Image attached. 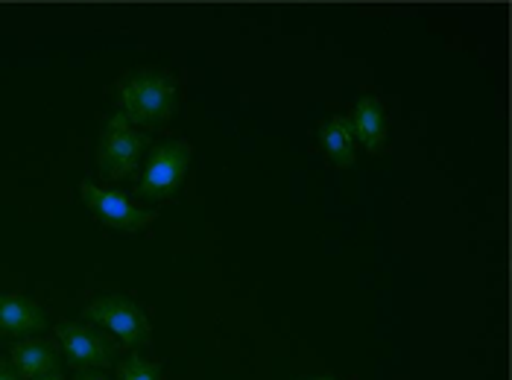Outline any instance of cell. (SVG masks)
Wrapping results in <instances>:
<instances>
[{"label": "cell", "instance_id": "3", "mask_svg": "<svg viewBox=\"0 0 512 380\" xmlns=\"http://www.w3.org/2000/svg\"><path fill=\"white\" fill-rule=\"evenodd\" d=\"M82 319L106 328L126 348H141V345H150V340H153V328H150V319H147L144 307L135 304L132 299H126V296L94 299L91 304H85Z\"/></svg>", "mask_w": 512, "mask_h": 380}, {"label": "cell", "instance_id": "10", "mask_svg": "<svg viewBox=\"0 0 512 380\" xmlns=\"http://www.w3.org/2000/svg\"><path fill=\"white\" fill-rule=\"evenodd\" d=\"M319 144H322L325 155H328L337 167L352 170V167L357 164L355 135H352V123H349V117L334 114V117L322 120V123H319Z\"/></svg>", "mask_w": 512, "mask_h": 380}, {"label": "cell", "instance_id": "13", "mask_svg": "<svg viewBox=\"0 0 512 380\" xmlns=\"http://www.w3.org/2000/svg\"><path fill=\"white\" fill-rule=\"evenodd\" d=\"M74 380H109L103 372H79Z\"/></svg>", "mask_w": 512, "mask_h": 380}, {"label": "cell", "instance_id": "4", "mask_svg": "<svg viewBox=\"0 0 512 380\" xmlns=\"http://www.w3.org/2000/svg\"><path fill=\"white\" fill-rule=\"evenodd\" d=\"M188 164H191V144L188 141H179V138L164 141L144 161V170H141V179H138L135 190L144 199H170L176 190L182 188Z\"/></svg>", "mask_w": 512, "mask_h": 380}, {"label": "cell", "instance_id": "2", "mask_svg": "<svg viewBox=\"0 0 512 380\" xmlns=\"http://www.w3.org/2000/svg\"><path fill=\"white\" fill-rule=\"evenodd\" d=\"M147 147H150V138L144 132H138L123 114L115 112L106 120L103 135H100L97 161H100L103 176L112 182H123V179L135 176Z\"/></svg>", "mask_w": 512, "mask_h": 380}, {"label": "cell", "instance_id": "8", "mask_svg": "<svg viewBox=\"0 0 512 380\" xmlns=\"http://www.w3.org/2000/svg\"><path fill=\"white\" fill-rule=\"evenodd\" d=\"M9 363L18 372L21 380H36L41 375L59 372L62 360H59V348L47 340H21L12 345L9 351Z\"/></svg>", "mask_w": 512, "mask_h": 380}, {"label": "cell", "instance_id": "9", "mask_svg": "<svg viewBox=\"0 0 512 380\" xmlns=\"http://www.w3.org/2000/svg\"><path fill=\"white\" fill-rule=\"evenodd\" d=\"M349 123H352V135L372 155L384 152V144H387V114H384V106H381L378 97L363 94L355 103V112L349 117Z\"/></svg>", "mask_w": 512, "mask_h": 380}, {"label": "cell", "instance_id": "7", "mask_svg": "<svg viewBox=\"0 0 512 380\" xmlns=\"http://www.w3.org/2000/svg\"><path fill=\"white\" fill-rule=\"evenodd\" d=\"M47 325V316L27 296L15 293H0V337H30L39 334Z\"/></svg>", "mask_w": 512, "mask_h": 380}, {"label": "cell", "instance_id": "5", "mask_svg": "<svg viewBox=\"0 0 512 380\" xmlns=\"http://www.w3.org/2000/svg\"><path fill=\"white\" fill-rule=\"evenodd\" d=\"M56 337L65 348L68 363L79 372H103L118 360L115 342L82 322H59Z\"/></svg>", "mask_w": 512, "mask_h": 380}, {"label": "cell", "instance_id": "14", "mask_svg": "<svg viewBox=\"0 0 512 380\" xmlns=\"http://www.w3.org/2000/svg\"><path fill=\"white\" fill-rule=\"evenodd\" d=\"M36 380H65V378H62V372H50V375H41V378Z\"/></svg>", "mask_w": 512, "mask_h": 380}, {"label": "cell", "instance_id": "1", "mask_svg": "<svg viewBox=\"0 0 512 380\" xmlns=\"http://www.w3.org/2000/svg\"><path fill=\"white\" fill-rule=\"evenodd\" d=\"M118 103L132 126H161L179 109L176 76L156 68L132 71L118 82Z\"/></svg>", "mask_w": 512, "mask_h": 380}, {"label": "cell", "instance_id": "16", "mask_svg": "<svg viewBox=\"0 0 512 380\" xmlns=\"http://www.w3.org/2000/svg\"><path fill=\"white\" fill-rule=\"evenodd\" d=\"M0 340H3V337H0Z\"/></svg>", "mask_w": 512, "mask_h": 380}, {"label": "cell", "instance_id": "15", "mask_svg": "<svg viewBox=\"0 0 512 380\" xmlns=\"http://www.w3.org/2000/svg\"><path fill=\"white\" fill-rule=\"evenodd\" d=\"M316 380H337V378H328V375H322V378H316Z\"/></svg>", "mask_w": 512, "mask_h": 380}, {"label": "cell", "instance_id": "11", "mask_svg": "<svg viewBox=\"0 0 512 380\" xmlns=\"http://www.w3.org/2000/svg\"><path fill=\"white\" fill-rule=\"evenodd\" d=\"M118 380H161V366L141 354H129L118 363Z\"/></svg>", "mask_w": 512, "mask_h": 380}, {"label": "cell", "instance_id": "12", "mask_svg": "<svg viewBox=\"0 0 512 380\" xmlns=\"http://www.w3.org/2000/svg\"><path fill=\"white\" fill-rule=\"evenodd\" d=\"M0 380H21L9 360H0Z\"/></svg>", "mask_w": 512, "mask_h": 380}, {"label": "cell", "instance_id": "6", "mask_svg": "<svg viewBox=\"0 0 512 380\" xmlns=\"http://www.w3.org/2000/svg\"><path fill=\"white\" fill-rule=\"evenodd\" d=\"M79 193H82V202L88 205V211L97 214L100 223H106L109 228H118V231H141V228H147L156 220V211H144V208L132 205L126 193L100 188L91 179H85L79 185Z\"/></svg>", "mask_w": 512, "mask_h": 380}]
</instances>
